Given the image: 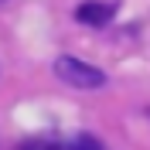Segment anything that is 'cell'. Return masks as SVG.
<instances>
[{"mask_svg":"<svg viewBox=\"0 0 150 150\" xmlns=\"http://www.w3.org/2000/svg\"><path fill=\"white\" fill-rule=\"evenodd\" d=\"M55 75L62 79V82L75 85V89H99V85H106V75L96 65L79 62V58H72V55H62L55 62Z\"/></svg>","mask_w":150,"mask_h":150,"instance_id":"obj_1","label":"cell"},{"mask_svg":"<svg viewBox=\"0 0 150 150\" xmlns=\"http://www.w3.org/2000/svg\"><path fill=\"white\" fill-rule=\"evenodd\" d=\"M112 14H116V7H112V4H99V0H85V4H79V10H75V17L82 21V24H92V28L109 24Z\"/></svg>","mask_w":150,"mask_h":150,"instance_id":"obj_2","label":"cell"},{"mask_svg":"<svg viewBox=\"0 0 150 150\" xmlns=\"http://www.w3.org/2000/svg\"><path fill=\"white\" fill-rule=\"evenodd\" d=\"M68 150H106V147L96 140V137H85V133H79V137L68 143Z\"/></svg>","mask_w":150,"mask_h":150,"instance_id":"obj_3","label":"cell"},{"mask_svg":"<svg viewBox=\"0 0 150 150\" xmlns=\"http://www.w3.org/2000/svg\"><path fill=\"white\" fill-rule=\"evenodd\" d=\"M21 150H58L55 143H48V140H31V143H24Z\"/></svg>","mask_w":150,"mask_h":150,"instance_id":"obj_4","label":"cell"}]
</instances>
